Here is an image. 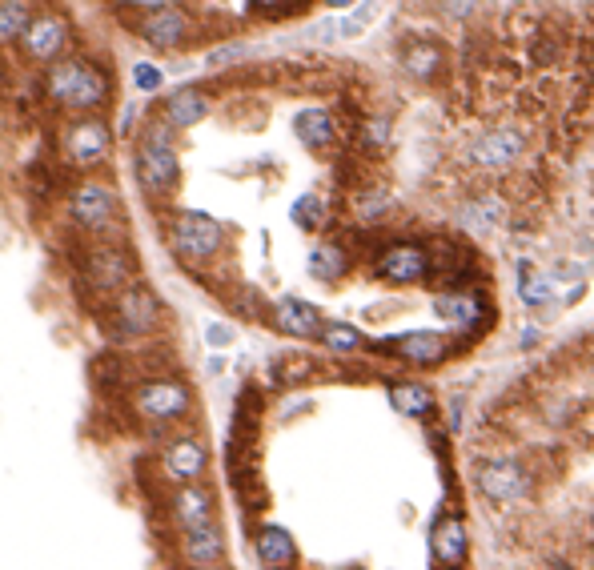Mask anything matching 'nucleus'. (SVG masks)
<instances>
[{
	"instance_id": "1",
	"label": "nucleus",
	"mask_w": 594,
	"mask_h": 570,
	"mask_svg": "<svg viewBox=\"0 0 594 570\" xmlns=\"http://www.w3.org/2000/svg\"><path fill=\"white\" fill-rule=\"evenodd\" d=\"M45 89H49L53 105L73 109V113L101 109V105L109 101V93H113L109 77H105L93 61H85V57H65V61H57V65L49 69V77H45Z\"/></svg>"
},
{
	"instance_id": "2",
	"label": "nucleus",
	"mask_w": 594,
	"mask_h": 570,
	"mask_svg": "<svg viewBox=\"0 0 594 570\" xmlns=\"http://www.w3.org/2000/svg\"><path fill=\"white\" fill-rule=\"evenodd\" d=\"M177 177H181V161L169 145V125H153L149 137L137 145V181L145 193L161 197L177 189Z\"/></svg>"
},
{
	"instance_id": "3",
	"label": "nucleus",
	"mask_w": 594,
	"mask_h": 570,
	"mask_svg": "<svg viewBox=\"0 0 594 570\" xmlns=\"http://www.w3.org/2000/svg\"><path fill=\"white\" fill-rule=\"evenodd\" d=\"M169 237H173V249H177L181 257H189V261H205V257H213V253L221 249L225 229H221L209 213H193V209H185V213H177Z\"/></svg>"
},
{
	"instance_id": "4",
	"label": "nucleus",
	"mask_w": 594,
	"mask_h": 570,
	"mask_svg": "<svg viewBox=\"0 0 594 570\" xmlns=\"http://www.w3.org/2000/svg\"><path fill=\"white\" fill-rule=\"evenodd\" d=\"M81 269H85L89 285H97L101 294H109V290H121V294H125V285H129V277H133V253H129L125 245L101 241V245L89 249V257H85Z\"/></svg>"
},
{
	"instance_id": "5",
	"label": "nucleus",
	"mask_w": 594,
	"mask_h": 570,
	"mask_svg": "<svg viewBox=\"0 0 594 570\" xmlns=\"http://www.w3.org/2000/svg\"><path fill=\"white\" fill-rule=\"evenodd\" d=\"M109 149H113V133H109V125L101 117H81L65 133V157L73 165H81V169L101 165L109 157Z\"/></svg>"
},
{
	"instance_id": "6",
	"label": "nucleus",
	"mask_w": 594,
	"mask_h": 570,
	"mask_svg": "<svg viewBox=\"0 0 594 570\" xmlns=\"http://www.w3.org/2000/svg\"><path fill=\"white\" fill-rule=\"evenodd\" d=\"M157 318H161V306H157V298L145 290V285H129V290L117 298V306H113V322H117L121 338L149 334L157 326Z\"/></svg>"
},
{
	"instance_id": "7",
	"label": "nucleus",
	"mask_w": 594,
	"mask_h": 570,
	"mask_svg": "<svg viewBox=\"0 0 594 570\" xmlns=\"http://www.w3.org/2000/svg\"><path fill=\"white\" fill-rule=\"evenodd\" d=\"M69 213L85 229H105L117 217V193L105 181H85L69 193Z\"/></svg>"
},
{
	"instance_id": "8",
	"label": "nucleus",
	"mask_w": 594,
	"mask_h": 570,
	"mask_svg": "<svg viewBox=\"0 0 594 570\" xmlns=\"http://www.w3.org/2000/svg\"><path fill=\"white\" fill-rule=\"evenodd\" d=\"M133 406H137V414H145V418H153V422H169V418H181V414L189 410V390H185L181 382L157 378V382L137 386Z\"/></svg>"
},
{
	"instance_id": "9",
	"label": "nucleus",
	"mask_w": 594,
	"mask_h": 570,
	"mask_svg": "<svg viewBox=\"0 0 594 570\" xmlns=\"http://www.w3.org/2000/svg\"><path fill=\"white\" fill-rule=\"evenodd\" d=\"M65 45H69V25L57 17V13H41L29 29H25V37H21V49H25V57L29 61H41V65H57L61 61V53H65Z\"/></svg>"
},
{
	"instance_id": "10",
	"label": "nucleus",
	"mask_w": 594,
	"mask_h": 570,
	"mask_svg": "<svg viewBox=\"0 0 594 570\" xmlns=\"http://www.w3.org/2000/svg\"><path fill=\"white\" fill-rule=\"evenodd\" d=\"M141 13H149L141 21V37L153 49H177L189 37V17L177 5H141Z\"/></svg>"
},
{
	"instance_id": "11",
	"label": "nucleus",
	"mask_w": 594,
	"mask_h": 570,
	"mask_svg": "<svg viewBox=\"0 0 594 570\" xmlns=\"http://www.w3.org/2000/svg\"><path fill=\"white\" fill-rule=\"evenodd\" d=\"M522 149H526V137L518 129H494L470 145V161L482 169H506L522 157Z\"/></svg>"
},
{
	"instance_id": "12",
	"label": "nucleus",
	"mask_w": 594,
	"mask_h": 570,
	"mask_svg": "<svg viewBox=\"0 0 594 570\" xmlns=\"http://www.w3.org/2000/svg\"><path fill=\"white\" fill-rule=\"evenodd\" d=\"M478 490H482V498H490V502H510V498H522L526 494V474H522V466L518 462H482L478 466Z\"/></svg>"
},
{
	"instance_id": "13",
	"label": "nucleus",
	"mask_w": 594,
	"mask_h": 570,
	"mask_svg": "<svg viewBox=\"0 0 594 570\" xmlns=\"http://www.w3.org/2000/svg\"><path fill=\"white\" fill-rule=\"evenodd\" d=\"M378 273L386 281H398V285H410V281H422L430 273V257L426 249L418 245H390L382 257H378Z\"/></svg>"
},
{
	"instance_id": "14",
	"label": "nucleus",
	"mask_w": 594,
	"mask_h": 570,
	"mask_svg": "<svg viewBox=\"0 0 594 570\" xmlns=\"http://www.w3.org/2000/svg\"><path fill=\"white\" fill-rule=\"evenodd\" d=\"M273 326H277L281 334H289V338H318V334L326 330L318 306H310V302H302V298H281V302L273 306Z\"/></svg>"
},
{
	"instance_id": "15",
	"label": "nucleus",
	"mask_w": 594,
	"mask_h": 570,
	"mask_svg": "<svg viewBox=\"0 0 594 570\" xmlns=\"http://www.w3.org/2000/svg\"><path fill=\"white\" fill-rule=\"evenodd\" d=\"M165 474L169 478H177V482H185V486H193L201 474H205V462H209V454H205V446L201 442H193V438H177V442H169L165 446Z\"/></svg>"
},
{
	"instance_id": "16",
	"label": "nucleus",
	"mask_w": 594,
	"mask_h": 570,
	"mask_svg": "<svg viewBox=\"0 0 594 570\" xmlns=\"http://www.w3.org/2000/svg\"><path fill=\"white\" fill-rule=\"evenodd\" d=\"M173 514L181 522V530H201V526H213V494L205 486H181L177 498H173Z\"/></svg>"
},
{
	"instance_id": "17",
	"label": "nucleus",
	"mask_w": 594,
	"mask_h": 570,
	"mask_svg": "<svg viewBox=\"0 0 594 570\" xmlns=\"http://www.w3.org/2000/svg\"><path fill=\"white\" fill-rule=\"evenodd\" d=\"M181 550H185V562H189L193 570H213V566L225 558V538H221V530H217V522H213V526L189 530L185 542H181Z\"/></svg>"
},
{
	"instance_id": "18",
	"label": "nucleus",
	"mask_w": 594,
	"mask_h": 570,
	"mask_svg": "<svg viewBox=\"0 0 594 570\" xmlns=\"http://www.w3.org/2000/svg\"><path fill=\"white\" fill-rule=\"evenodd\" d=\"M382 350H394L398 358L418 362V366H434L438 358H446V338L434 334V330H414V334H402L398 342H390Z\"/></svg>"
},
{
	"instance_id": "19",
	"label": "nucleus",
	"mask_w": 594,
	"mask_h": 570,
	"mask_svg": "<svg viewBox=\"0 0 594 570\" xmlns=\"http://www.w3.org/2000/svg\"><path fill=\"white\" fill-rule=\"evenodd\" d=\"M430 546H434V558L442 566H458L466 558V546H470V534H466V522L462 518H442L430 534Z\"/></svg>"
},
{
	"instance_id": "20",
	"label": "nucleus",
	"mask_w": 594,
	"mask_h": 570,
	"mask_svg": "<svg viewBox=\"0 0 594 570\" xmlns=\"http://www.w3.org/2000/svg\"><path fill=\"white\" fill-rule=\"evenodd\" d=\"M257 558L269 566V570H289L293 566V558H297V546H293V538H289V530L285 526H261L257 530Z\"/></svg>"
},
{
	"instance_id": "21",
	"label": "nucleus",
	"mask_w": 594,
	"mask_h": 570,
	"mask_svg": "<svg viewBox=\"0 0 594 570\" xmlns=\"http://www.w3.org/2000/svg\"><path fill=\"white\" fill-rule=\"evenodd\" d=\"M205 113H209V101H205L201 89H177V93L165 101V125H169V129H189V125H197Z\"/></svg>"
},
{
	"instance_id": "22",
	"label": "nucleus",
	"mask_w": 594,
	"mask_h": 570,
	"mask_svg": "<svg viewBox=\"0 0 594 570\" xmlns=\"http://www.w3.org/2000/svg\"><path fill=\"white\" fill-rule=\"evenodd\" d=\"M293 133L310 149H326V145H334V117L326 109H302L293 117Z\"/></svg>"
},
{
	"instance_id": "23",
	"label": "nucleus",
	"mask_w": 594,
	"mask_h": 570,
	"mask_svg": "<svg viewBox=\"0 0 594 570\" xmlns=\"http://www.w3.org/2000/svg\"><path fill=\"white\" fill-rule=\"evenodd\" d=\"M434 314H438L442 322L466 330V326H474V322L482 318V302H478L474 294H442V298L434 302Z\"/></svg>"
},
{
	"instance_id": "24",
	"label": "nucleus",
	"mask_w": 594,
	"mask_h": 570,
	"mask_svg": "<svg viewBox=\"0 0 594 570\" xmlns=\"http://www.w3.org/2000/svg\"><path fill=\"white\" fill-rule=\"evenodd\" d=\"M346 269H350V257H346L342 245L318 241V245L310 249V273H314L318 281H334V277H342Z\"/></svg>"
},
{
	"instance_id": "25",
	"label": "nucleus",
	"mask_w": 594,
	"mask_h": 570,
	"mask_svg": "<svg viewBox=\"0 0 594 570\" xmlns=\"http://www.w3.org/2000/svg\"><path fill=\"white\" fill-rule=\"evenodd\" d=\"M462 221H466L474 233H490V229H498V225L506 221V205H502L494 193H486V197H474V201L466 205Z\"/></svg>"
},
{
	"instance_id": "26",
	"label": "nucleus",
	"mask_w": 594,
	"mask_h": 570,
	"mask_svg": "<svg viewBox=\"0 0 594 570\" xmlns=\"http://www.w3.org/2000/svg\"><path fill=\"white\" fill-rule=\"evenodd\" d=\"M33 21H37L33 5H25V0H5V5H0V45L21 41Z\"/></svg>"
},
{
	"instance_id": "27",
	"label": "nucleus",
	"mask_w": 594,
	"mask_h": 570,
	"mask_svg": "<svg viewBox=\"0 0 594 570\" xmlns=\"http://www.w3.org/2000/svg\"><path fill=\"white\" fill-rule=\"evenodd\" d=\"M390 402H394V410L406 414V418H426V414L434 410V394H430L426 386H414V382L394 386V390H390Z\"/></svg>"
},
{
	"instance_id": "28",
	"label": "nucleus",
	"mask_w": 594,
	"mask_h": 570,
	"mask_svg": "<svg viewBox=\"0 0 594 570\" xmlns=\"http://www.w3.org/2000/svg\"><path fill=\"white\" fill-rule=\"evenodd\" d=\"M518 298H522L526 306H546V302L554 298L550 277L538 273L534 265H522V269H518Z\"/></svg>"
},
{
	"instance_id": "29",
	"label": "nucleus",
	"mask_w": 594,
	"mask_h": 570,
	"mask_svg": "<svg viewBox=\"0 0 594 570\" xmlns=\"http://www.w3.org/2000/svg\"><path fill=\"white\" fill-rule=\"evenodd\" d=\"M289 217H293V225H297V229L314 233V229H322V221H326V205H322V197H318V193H306V197H297V201H293Z\"/></svg>"
},
{
	"instance_id": "30",
	"label": "nucleus",
	"mask_w": 594,
	"mask_h": 570,
	"mask_svg": "<svg viewBox=\"0 0 594 570\" xmlns=\"http://www.w3.org/2000/svg\"><path fill=\"white\" fill-rule=\"evenodd\" d=\"M438 65H442V53H438L434 45H414V49H406V57H402V69H406L410 77H418V81H430Z\"/></svg>"
},
{
	"instance_id": "31",
	"label": "nucleus",
	"mask_w": 594,
	"mask_h": 570,
	"mask_svg": "<svg viewBox=\"0 0 594 570\" xmlns=\"http://www.w3.org/2000/svg\"><path fill=\"white\" fill-rule=\"evenodd\" d=\"M322 338H326V346H330V350H338V354H350V350H358V346H362V334H358L354 326H346V322L326 326V330H322Z\"/></svg>"
},
{
	"instance_id": "32",
	"label": "nucleus",
	"mask_w": 594,
	"mask_h": 570,
	"mask_svg": "<svg viewBox=\"0 0 594 570\" xmlns=\"http://www.w3.org/2000/svg\"><path fill=\"white\" fill-rule=\"evenodd\" d=\"M386 137H390V121H386V117H374V121L362 125V145H366V149H382Z\"/></svg>"
},
{
	"instance_id": "33",
	"label": "nucleus",
	"mask_w": 594,
	"mask_h": 570,
	"mask_svg": "<svg viewBox=\"0 0 594 570\" xmlns=\"http://www.w3.org/2000/svg\"><path fill=\"white\" fill-rule=\"evenodd\" d=\"M133 85H137L141 93H153V89H161V69H157V65H149V61L133 65Z\"/></svg>"
},
{
	"instance_id": "34",
	"label": "nucleus",
	"mask_w": 594,
	"mask_h": 570,
	"mask_svg": "<svg viewBox=\"0 0 594 570\" xmlns=\"http://www.w3.org/2000/svg\"><path fill=\"white\" fill-rule=\"evenodd\" d=\"M205 342H209L213 350H229V346H233V330H229L225 322H209V326H205Z\"/></svg>"
},
{
	"instance_id": "35",
	"label": "nucleus",
	"mask_w": 594,
	"mask_h": 570,
	"mask_svg": "<svg viewBox=\"0 0 594 570\" xmlns=\"http://www.w3.org/2000/svg\"><path fill=\"white\" fill-rule=\"evenodd\" d=\"M370 17H374V9H370V5L354 9V13H350V21H342V37H354V33H362V29L370 25Z\"/></svg>"
},
{
	"instance_id": "36",
	"label": "nucleus",
	"mask_w": 594,
	"mask_h": 570,
	"mask_svg": "<svg viewBox=\"0 0 594 570\" xmlns=\"http://www.w3.org/2000/svg\"><path fill=\"white\" fill-rule=\"evenodd\" d=\"M386 205H390V197H386V193L358 197V213H362V217H370V221H374V217H382V213H386Z\"/></svg>"
},
{
	"instance_id": "37",
	"label": "nucleus",
	"mask_w": 594,
	"mask_h": 570,
	"mask_svg": "<svg viewBox=\"0 0 594 570\" xmlns=\"http://www.w3.org/2000/svg\"><path fill=\"white\" fill-rule=\"evenodd\" d=\"M237 57H245V45H225V49L209 53V69H221V65H229V61H237Z\"/></svg>"
},
{
	"instance_id": "38",
	"label": "nucleus",
	"mask_w": 594,
	"mask_h": 570,
	"mask_svg": "<svg viewBox=\"0 0 594 570\" xmlns=\"http://www.w3.org/2000/svg\"><path fill=\"white\" fill-rule=\"evenodd\" d=\"M253 13H265V17H273V21H281V17H289V13H297L302 5H249Z\"/></svg>"
},
{
	"instance_id": "39",
	"label": "nucleus",
	"mask_w": 594,
	"mask_h": 570,
	"mask_svg": "<svg viewBox=\"0 0 594 570\" xmlns=\"http://www.w3.org/2000/svg\"><path fill=\"white\" fill-rule=\"evenodd\" d=\"M0 85H5V61H0Z\"/></svg>"
}]
</instances>
